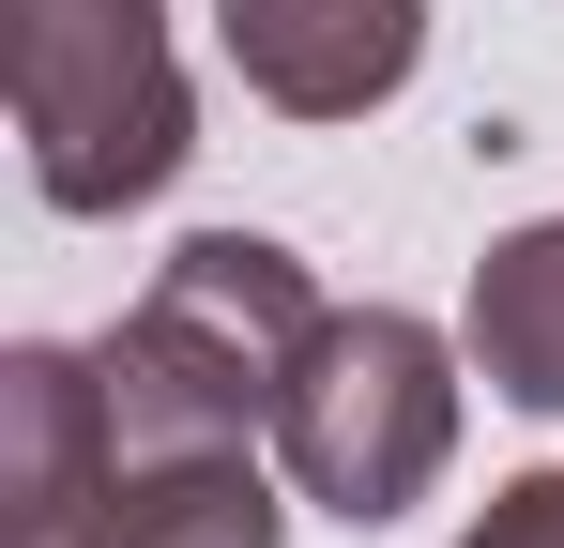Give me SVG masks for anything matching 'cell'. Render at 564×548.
Instances as JSON below:
<instances>
[{"label":"cell","mask_w":564,"mask_h":548,"mask_svg":"<svg viewBox=\"0 0 564 548\" xmlns=\"http://www.w3.org/2000/svg\"><path fill=\"white\" fill-rule=\"evenodd\" d=\"M305 336H321V289L275 229H198L153 260V289L107 336V427L122 442H245V427H275Z\"/></svg>","instance_id":"obj_1"},{"label":"cell","mask_w":564,"mask_h":548,"mask_svg":"<svg viewBox=\"0 0 564 548\" xmlns=\"http://www.w3.org/2000/svg\"><path fill=\"white\" fill-rule=\"evenodd\" d=\"M0 77L46 213H138L198 153V91L169 62V0H0Z\"/></svg>","instance_id":"obj_2"},{"label":"cell","mask_w":564,"mask_h":548,"mask_svg":"<svg viewBox=\"0 0 564 548\" xmlns=\"http://www.w3.org/2000/svg\"><path fill=\"white\" fill-rule=\"evenodd\" d=\"M458 457V351L412 320V305H321V336L275 396V472L321 503V518H412Z\"/></svg>","instance_id":"obj_3"},{"label":"cell","mask_w":564,"mask_h":548,"mask_svg":"<svg viewBox=\"0 0 564 548\" xmlns=\"http://www.w3.org/2000/svg\"><path fill=\"white\" fill-rule=\"evenodd\" d=\"M214 46L275 122H367L427 62V0H214Z\"/></svg>","instance_id":"obj_4"},{"label":"cell","mask_w":564,"mask_h":548,"mask_svg":"<svg viewBox=\"0 0 564 548\" xmlns=\"http://www.w3.org/2000/svg\"><path fill=\"white\" fill-rule=\"evenodd\" d=\"M107 548H275L290 503L245 442H107V487L77 503Z\"/></svg>","instance_id":"obj_5"},{"label":"cell","mask_w":564,"mask_h":548,"mask_svg":"<svg viewBox=\"0 0 564 548\" xmlns=\"http://www.w3.org/2000/svg\"><path fill=\"white\" fill-rule=\"evenodd\" d=\"M107 351H0V534H31V518H77L107 487Z\"/></svg>","instance_id":"obj_6"},{"label":"cell","mask_w":564,"mask_h":548,"mask_svg":"<svg viewBox=\"0 0 564 548\" xmlns=\"http://www.w3.org/2000/svg\"><path fill=\"white\" fill-rule=\"evenodd\" d=\"M458 351H473V381H488L503 412H564V213L503 229V244L473 260Z\"/></svg>","instance_id":"obj_7"},{"label":"cell","mask_w":564,"mask_h":548,"mask_svg":"<svg viewBox=\"0 0 564 548\" xmlns=\"http://www.w3.org/2000/svg\"><path fill=\"white\" fill-rule=\"evenodd\" d=\"M458 548H564V472H519V487H488Z\"/></svg>","instance_id":"obj_8"},{"label":"cell","mask_w":564,"mask_h":548,"mask_svg":"<svg viewBox=\"0 0 564 548\" xmlns=\"http://www.w3.org/2000/svg\"><path fill=\"white\" fill-rule=\"evenodd\" d=\"M0 548H107L93 518H31V534H0Z\"/></svg>","instance_id":"obj_9"}]
</instances>
